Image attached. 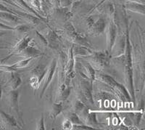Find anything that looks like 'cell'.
<instances>
[{"label": "cell", "mask_w": 145, "mask_h": 130, "mask_svg": "<svg viewBox=\"0 0 145 130\" xmlns=\"http://www.w3.org/2000/svg\"><path fill=\"white\" fill-rule=\"evenodd\" d=\"M31 41L32 39L31 38V37H29V36H27V35L25 36H23V37H22V38L20 39V41H18L16 45L10 49V54H9L6 58H5L4 59H2V60H1L2 63H5V61H7V60L10 59L12 56H13L15 54H20L23 49H25V48L29 45L30 42Z\"/></svg>", "instance_id": "obj_8"}, {"label": "cell", "mask_w": 145, "mask_h": 130, "mask_svg": "<svg viewBox=\"0 0 145 130\" xmlns=\"http://www.w3.org/2000/svg\"><path fill=\"white\" fill-rule=\"evenodd\" d=\"M68 119H70V121L72 122L73 125H81V124H84V122L80 119V117L78 116V114H76V113H72Z\"/></svg>", "instance_id": "obj_22"}, {"label": "cell", "mask_w": 145, "mask_h": 130, "mask_svg": "<svg viewBox=\"0 0 145 130\" xmlns=\"http://www.w3.org/2000/svg\"><path fill=\"white\" fill-rule=\"evenodd\" d=\"M5 32H0V37H1V36H4V35H5Z\"/></svg>", "instance_id": "obj_33"}, {"label": "cell", "mask_w": 145, "mask_h": 130, "mask_svg": "<svg viewBox=\"0 0 145 130\" xmlns=\"http://www.w3.org/2000/svg\"><path fill=\"white\" fill-rule=\"evenodd\" d=\"M72 127H73V124L72 123V122L70 121V119H66L63 121V129L65 130H71L72 129Z\"/></svg>", "instance_id": "obj_28"}, {"label": "cell", "mask_w": 145, "mask_h": 130, "mask_svg": "<svg viewBox=\"0 0 145 130\" xmlns=\"http://www.w3.org/2000/svg\"><path fill=\"white\" fill-rule=\"evenodd\" d=\"M8 49V47L6 46H2V45H0V49Z\"/></svg>", "instance_id": "obj_32"}, {"label": "cell", "mask_w": 145, "mask_h": 130, "mask_svg": "<svg viewBox=\"0 0 145 130\" xmlns=\"http://www.w3.org/2000/svg\"><path fill=\"white\" fill-rule=\"evenodd\" d=\"M86 107H87V106L86 104L78 98L75 100L74 103L72 104V109L74 110V113H76V114H80Z\"/></svg>", "instance_id": "obj_20"}, {"label": "cell", "mask_w": 145, "mask_h": 130, "mask_svg": "<svg viewBox=\"0 0 145 130\" xmlns=\"http://www.w3.org/2000/svg\"><path fill=\"white\" fill-rule=\"evenodd\" d=\"M48 42V46L53 49H58L59 47V37L57 33L52 30H49L45 36Z\"/></svg>", "instance_id": "obj_15"}, {"label": "cell", "mask_w": 145, "mask_h": 130, "mask_svg": "<svg viewBox=\"0 0 145 130\" xmlns=\"http://www.w3.org/2000/svg\"><path fill=\"white\" fill-rule=\"evenodd\" d=\"M36 36H37V37L39 38V39L41 41V43L42 44V45H43L44 47H47L48 46V42H47V40H46V39L45 38V36H43V35L41 34V33H40L39 32H37V31H36Z\"/></svg>", "instance_id": "obj_29"}, {"label": "cell", "mask_w": 145, "mask_h": 130, "mask_svg": "<svg viewBox=\"0 0 145 130\" xmlns=\"http://www.w3.org/2000/svg\"><path fill=\"white\" fill-rule=\"evenodd\" d=\"M84 68L85 70V75L86 76V77L89 79V80L90 81L91 84H93V81L95 80V74L96 71L94 69V68L91 66L90 63L89 62L86 63L85 64H84Z\"/></svg>", "instance_id": "obj_18"}, {"label": "cell", "mask_w": 145, "mask_h": 130, "mask_svg": "<svg viewBox=\"0 0 145 130\" xmlns=\"http://www.w3.org/2000/svg\"><path fill=\"white\" fill-rule=\"evenodd\" d=\"M36 129L37 130H44L45 129V126H44V114H41V118L39 120V121H37L36 123Z\"/></svg>", "instance_id": "obj_27"}, {"label": "cell", "mask_w": 145, "mask_h": 130, "mask_svg": "<svg viewBox=\"0 0 145 130\" xmlns=\"http://www.w3.org/2000/svg\"><path fill=\"white\" fill-rule=\"evenodd\" d=\"M0 29H3V30H13V28L12 27H10L9 26H7V25L3 24V23H0Z\"/></svg>", "instance_id": "obj_30"}, {"label": "cell", "mask_w": 145, "mask_h": 130, "mask_svg": "<svg viewBox=\"0 0 145 130\" xmlns=\"http://www.w3.org/2000/svg\"><path fill=\"white\" fill-rule=\"evenodd\" d=\"M106 28V23L104 19L100 18L97 22L91 25L90 28H88V33L89 36L96 37L99 35L102 34L105 32Z\"/></svg>", "instance_id": "obj_11"}, {"label": "cell", "mask_w": 145, "mask_h": 130, "mask_svg": "<svg viewBox=\"0 0 145 130\" xmlns=\"http://www.w3.org/2000/svg\"><path fill=\"white\" fill-rule=\"evenodd\" d=\"M29 84L33 89H38L40 87L39 79L35 76H31L29 79Z\"/></svg>", "instance_id": "obj_24"}, {"label": "cell", "mask_w": 145, "mask_h": 130, "mask_svg": "<svg viewBox=\"0 0 145 130\" xmlns=\"http://www.w3.org/2000/svg\"><path fill=\"white\" fill-rule=\"evenodd\" d=\"M94 98L98 99V100H102L105 102V101L113 100V98H115V97L107 92H98L97 94L94 95Z\"/></svg>", "instance_id": "obj_21"}, {"label": "cell", "mask_w": 145, "mask_h": 130, "mask_svg": "<svg viewBox=\"0 0 145 130\" xmlns=\"http://www.w3.org/2000/svg\"><path fill=\"white\" fill-rule=\"evenodd\" d=\"M32 60H33V58H24L23 60L19 61V62H17V63H15V64H13V65L17 70L20 69V68H24V67H25L26 66H28V65L29 64L30 62H31Z\"/></svg>", "instance_id": "obj_23"}, {"label": "cell", "mask_w": 145, "mask_h": 130, "mask_svg": "<svg viewBox=\"0 0 145 130\" xmlns=\"http://www.w3.org/2000/svg\"><path fill=\"white\" fill-rule=\"evenodd\" d=\"M19 92L15 90H10V92L7 95V101L8 103V106L10 107V110H12V112L15 113L17 116V121H18L20 126L24 125L23 116L20 110V105H19Z\"/></svg>", "instance_id": "obj_6"}, {"label": "cell", "mask_w": 145, "mask_h": 130, "mask_svg": "<svg viewBox=\"0 0 145 130\" xmlns=\"http://www.w3.org/2000/svg\"><path fill=\"white\" fill-rule=\"evenodd\" d=\"M0 122L4 129H21V126L19 124L17 119L13 116L6 114L5 112L0 110Z\"/></svg>", "instance_id": "obj_9"}, {"label": "cell", "mask_w": 145, "mask_h": 130, "mask_svg": "<svg viewBox=\"0 0 145 130\" xmlns=\"http://www.w3.org/2000/svg\"><path fill=\"white\" fill-rule=\"evenodd\" d=\"M105 32L106 33V45H107L106 50L111 54L112 49H113L115 44H116V37H117V26L113 22H111L106 27Z\"/></svg>", "instance_id": "obj_7"}, {"label": "cell", "mask_w": 145, "mask_h": 130, "mask_svg": "<svg viewBox=\"0 0 145 130\" xmlns=\"http://www.w3.org/2000/svg\"><path fill=\"white\" fill-rule=\"evenodd\" d=\"M57 66V59L56 58H54L52 60L50 67H49V68L47 70V73H46V76H45L46 79H45V82L44 84L43 89H42V91H41V94H40V98L43 97L44 94L45 93V91L46 90L49 85L51 84L52 81L53 76H54V74L56 72Z\"/></svg>", "instance_id": "obj_10"}, {"label": "cell", "mask_w": 145, "mask_h": 130, "mask_svg": "<svg viewBox=\"0 0 145 130\" xmlns=\"http://www.w3.org/2000/svg\"><path fill=\"white\" fill-rule=\"evenodd\" d=\"M93 84L86 78L81 77L79 81V89L78 90V99L86 104V102L91 106H94V102L93 99Z\"/></svg>", "instance_id": "obj_4"}, {"label": "cell", "mask_w": 145, "mask_h": 130, "mask_svg": "<svg viewBox=\"0 0 145 130\" xmlns=\"http://www.w3.org/2000/svg\"><path fill=\"white\" fill-rule=\"evenodd\" d=\"M0 71H5V72H14V71H16L17 69L15 68L14 65H12V66H7V65H0Z\"/></svg>", "instance_id": "obj_26"}, {"label": "cell", "mask_w": 145, "mask_h": 130, "mask_svg": "<svg viewBox=\"0 0 145 130\" xmlns=\"http://www.w3.org/2000/svg\"><path fill=\"white\" fill-rule=\"evenodd\" d=\"M93 51L89 48L86 47L80 46L78 45L72 44V54L74 58L76 57H86L92 54Z\"/></svg>", "instance_id": "obj_14"}, {"label": "cell", "mask_w": 145, "mask_h": 130, "mask_svg": "<svg viewBox=\"0 0 145 130\" xmlns=\"http://www.w3.org/2000/svg\"><path fill=\"white\" fill-rule=\"evenodd\" d=\"M47 67L44 64H39L33 68L31 71V76H35L39 79L40 84H41V81L45 78L46 73H47Z\"/></svg>", "instance_id": "obj_16"}, {"label": "cell", "mask_w": 145, "mask_h": 130, "mask_svg": "<svg viewBox=\"0 0 145 130\" xmlns=\"http://www.w3.org/2000/svg\"><path fill=\"white\" fill-rule=\"evenodd\" d=\"M63 110V102H59L54 103L52 106L51 110L50 113V116L53 121L56 119L57 117L61 114Z\"/></svg>", "instance_id": "obj_17"}, {"label": "cell", "mask_w": 145, "mask_h": 130, "mask_svg": "<svg viewBox=\"0 0 145 130\" xmlns=\"http://www.w3.org/2000/svg\"><path fill=\"white\" fill-rule=\"evenodd\" d=\"M84 59L90 63L94 70L99 71L103 68L108 66L110 63V53L105 51L93 52L89 56L84 57Z\"/></svg>", "instance_id": "obj_3"}, {"label": "cell", "mask_w": 145, "mask_h": 130, "mask_svg": "<svg viewBox=\"0 0 145 130\" xmlns=\"http://www.w3.org/2000/svg\"><path fill=\"white\" fill-rule=\"evenodd\" d=\"M18 54L20 57H23L24 58H33V59H34L36 58L43 56L44 53L40 49L28 45L20 54Z\"/></svg>", "instance_id": "obj_12"}, {"label": "cell", "mask_w": 145, "mask_h": 130, "mask_svg": "<svg viewBox=\"0 0 145 130\" xmlns=\"http://www.w3.org/2000/svg\"><path fill=\"white\" fill-rule=\"evenodd\" d=\"M64 31L67 38L71 40L72 44L80 45V46L86 47L89 48V49H91V47H92L91 42L87 39L86 36H82L79 33H78L74 27H73V26L71 23H68V24L65 26Z\"/></svg>", "instance_id": "obj_5"}, {"label": "cell", "mask_w": 145, "mask_h": 130, "mask_svg": "<svg viewBox=\"0 0 145 130\" xmlns=\"http://www.w3.org/2000/svg\"><path fill=\"white\" fill-rule=\"evenodd\" d=\"M10 75L9 76L7 81L6 83L7 87L10 89V90H15L18 89L22 84V79L20 75L14 72H10Z\"/></svg>", "instance_id": "obj_13"}, {"label": "cell", "mask_w": 145, "mask_h": 130, "mask_svg": "<svg viewBox=\"0 0 145 130\" xmlns=\"http://www.w3.org/2000/svg\"><path fill=\"white\" fill-rule=\"evenodd\" d=\"M12 31H13L14 33L17 36L23 37V34H25V33H27L28 32L31 31V27L25 26V25H20V26H18L13 28Z\"/></svg>", "instance_id": "obj_19"}, {"label": "cell", "mask_w": 145, "mask_h": 130, "mask_svg": "<svg viewBox=\"0 0 145 130\" xmlns=\"http://www.w3.org/2000/svg\"><path fill=\"white\" fill-rule=\"evenodd\" d=\"M0 18H2L3 20H7V21L12 22H17L18 20V18L17 17L10 15L8 13H3V12H0Z\"/></svg>", "instance_id": "obj_25"}, {"label": "cell", "mask_w": 145, "mask_h": 130, "mask_svg": "<svg viewBox=\"0 0 145 130\" xmlns=\"http://www.w3.org/2000/svg\"><path fill=\"white\" fill-rule=\"evenodd\" d=\"M2 84H1V82H0V100L2 98Z\"/></svg>", "instance_id": "obj_31"}, {"label": "cell", "mask_w": 145, "mask_h": 130, "mask_svg": "<svg viewBox=\"0 0 145 130\" xmlns=\"http://www.w3.org/2000/svg\"><path fill=\"white\" fill-rule=\"evenodd\" d=\"M96 79L107 85L122 101L131 100V97L126 88L123 85L117 82L112 76L98 71L97 74H95V80Z\"/></svg>", "instance_id": "obj_2"}, {"label": "cell", "mask_w": 145, "mask_h": 130, "mask_svg": "<svg viewBox=\"0 0 145 130\" xmlns=\"http://www.w3.org/2000/svg\"><path fill=\"white\" fill-rule=\"evenodd\" d=\"M125 53L123 55L118 58L117 60H120L123 66L124 76H125V81L126 84V89L129 91V94L132 99L135 101V95H134V81H133V68H132V58H131V48L129 41V31L127 30L126 38H125Z\"/></svg>", "instance_id": "obj_1"}]
</instances>
